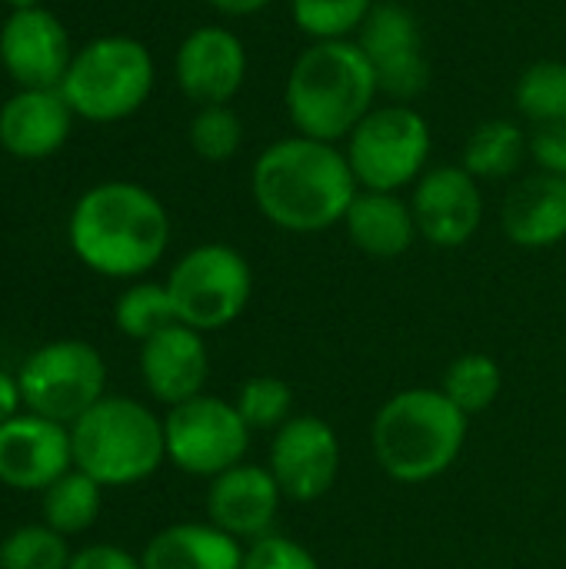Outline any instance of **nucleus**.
Returning <instances> with one entry per match:
<instances>
[{
  "mask_svg": "<svg viewBox=\"0 0 566 569\" xmlns=\"http://www.w3.org/2000/svg\"><path fill=\"white\" fill-rule=\"evenodd\" d=\"M360 183L340 143L290 133L264 147L250 167L257 213L284 233H324L344 223Z\"/></svg>",
  "mask_w": 566,
  "mask_h": 569,
  "instance_id": "nucleus-1",
  "label": "nucleus"
},
{
  "mask_svg": "<svg viewBox=\"0 0 566 569\" xmlns=\"http://www.w3.org/2000/svg\"><path fill=\"white\" fill-rule=\"evenodd\" d=\"M163 200L137 180H100L87 187L67 217L73 257L107 280H143L170 247Z\"/></svg>",
  "mask_w": 566,
  "mask_h": 569,
  "instance_id": "nucleus-2",
  "label": "nucleus"
},
{
  "mask_svg": "<svg viewBox=\"0 0 566 569\" xmlns=\"http://www.w3.org/2000/svg\"><path fill=\"white\" fill-rule=\"evenodd\" d=\"M377 70L357 40L307 43L284 80V110L294 133L344 143L377 107Z\"/></svg>",
  "mask_w": 566,
  "mask_h": 569,
  "instance_id": "nucleus-3",
  "label": "nucleus"
},
{
  "mask_svg": "<svg viewBox=\"0 0 566 569\" xmlns=\"http://www.w3.org/2000/svg\"><path fill=\"white\" fill-rule=\"evenodd\" d=\"M467 427L470 417L460 413L440 387H407L377 410L370 447L390 480L410 487L430 483L460 460Z\"/></svg>",
  "mask_w": 566,
  "mask_h": 569,
  "instance_id": "nucleus-4",
  "label": "nucleus"
},
{
  "mask_svg": "<svg viewBox=\"0 0 566 569\" xmlns=\"http://www.w3.org/2000/svg\"><path fill=\"white\" fill-rule=\"evenodd\" d=\"M73 467L103 490L137 487L167 460L163 417L133 397H103L70 427Z\"/></svg>",
  "mask_w": 566,
  "mask_h": 569,
  "instance_id": "nucleus-5",
  "label": "nucleus"
},
{
  "mask_svg": "<svg viewBox=\"0 0 566 569\" xmlns=\"http://www.w3.org/2000/svg\"><path fill=\"white\" fill-rule=\"evenodd\" d=\"M157 87V63L143 40L130 33H103L77 47L60 93L77 120L120 123L143 110Z\"/></svg>",
  "mask_w": 566,
  "mask_h": 569,
  "instance_id": "nucleus-6",
  "label": "nucleus"
},
{
  "mask_svg": "<svg viewBox=\"0 0 566 569\" xmlns=\"http://www.w3.org/2000/svg\"><path fill=\"white\" fill-rule=\"evenodd\" d=\"M360 190L404 193L430 170L434 130L414 103H377L344 140Z\"/></svg>",
  "mask_w": 566,
  "mask_h": 569,
  "instance_id": "nucleus-7",
  "label": "nucleus"
},
{
  "mask_svg": "<svg viewBox=\"0 0 566 569\" xmlns=\"http://www.w3.org/2000/svg\"><path fill=\"white\" fill-rule=\"evenodd\" d=\"M177 320L214 333L244 317L254 297V270L230 243H197L167 273Z\"/></svg>",
  "mask_w": 566,
  "mask_h": 569,
  "instance_id": "nucleus-8",
  "label": "nucleus"
},
{
  "mask_svg": "<svg viewBox=\"0 0 566 569\" xmlns=\"http://www.w3.org/2000/svg\"><path fill=\"white\" fill-rule=\"evenodd\" d=\"M23 410L73 427L107 397L103 353L87 340H50L27 353L17 370Z\"/></svg>",
  "mask_w": 566,
  "mask_h": 569,
  "instance_id": "nucleus-9",
  "label": "nucleus"
},
{
  "mask_svg": "<svg viewBox=\"0 0 566 569\" xmlns=\"http://www.w3.org/2000/svg\"><path fill=\"white\" fill-rule=\"evenodd\" d=\"M167 463L187 477L214 480L244 463L250 450V427L230 400L200 393L163 413Z\"/></svg>",
  "mask_w": 566,
  "mask_h": 569,
  "instance_id": "nucleus-10",
  "label": "nucleus"
},
{
  "mask_svg": "<svg viewBox=\"0 0 566 569\" xmlns=\"http://www.w3.org/2000/svg\"><path fill=\"white\" fill-rule=\"evenodd\" d=\"M377 70L380 97L414 103L430 87V60L424 53V30L410 7L377 0L360 33L354 37Z\"/></svg>",
  "mask_w": 566,
  "mask_h": 569,
  "instance_id": "nucleus-11",
  "label": "nucleus"
},
{
  "mask_svg": "<svg viewBox=\"0 0 566 569\" xmlns=\"http://www.w3.org/2000/svg\"><path fill=\"white\" fill-rule=\"evenodd\" d=\"M267 470L274 473L284 500L290 503L324 500L340 473L337 430L314 413H297L270 437Z\"/></svg>",
  "mask_w": 566,
  "mask_h": 569,
  "instance_id": "nucleus-12",
  "label": "nucleus"
},
{
  "mask_svg": "<svg viewBox=\"0 0 566 569\" xmlns=\"http://www.w3.org/2000/svg\"><path fill=\"white\" fill-rule=\"evenodd\" d=\"M247 43L227 23L193 27L173 53V80L197 107L230 103L247 83Z\"/></svg>",
  "mask_w": 566,
  "mask_h": 569,
  "instance_id": "nucleus-13",
  "label": "nucleus"
},
{
  "mask_svg": "<svg viewBox=\"0 0 566 569\" xmlns=\"http://www.w3.org/2000/svg\"><path fill=\"white\" fill-rule=\"evenodd\" d=\"M420 240L440 250L470 243L484 223V187L460 163L430 167L410 193Z\"/></svg>",
  "mask_w": 566,
  "mask_h": 569,
  "instance_id": "nucleus-14",
  "label": "nucleus"
},
{
  "mask_svg": "<svg viewBox=\"0 0 566 569\" xmlns=\"http://www.w3.org/2000/svg\"><path fill=\"white\" fill-rule=\"evenodd\" d=\"M77 47L50 7L7 10L0 23V67L13 87H60Z\"/></svg>",
  "mask_w": 566,
  "mask_h": 569,
  "instance_id": "nucleus-15",
  "label": "nucleus"
},
{
  "mask_svg": "<svg viewBox=\"0 0 566 569\" xmlns=\"http://www.w3.org/2000/svg\"><path fill=\"white\" fill-rule=\"evenodd\" d=\"M73 470L70 427L23 410L0 427V483L20 493H43Z\"/></svg>",
  "mask_w": 566,
  "mask_h": 569,
  "instance_id": "nucleus-16",
  "label": "nucleus"
},
{
  "mask_svg": "<svg viewBox=\"0 0 566 569\" xmlns=\"http://www.w3.org/2000/svg\"><path fill=\"white\" fill-rule=\"evenodd\" d=\"M284 493L267 470V463H237L227 473L214 477L207 487V520L240 543H254L274 533L277 510Z\"/></svg>",
  "mask_w": 566,
  "mask_h": 569,
  "instance_id": "nucleus-17",
  "label": "nucleus"
},
{
  "mask_svg": "<svg viewBox=\"0 0 566 569\" xmlns=\"http://www.w3.org/2000/svg\"><path fill=\"white\" fill-rule=\"evenodd\" d=\"M73 120L60 87H17L0 103V150L23 163L47 160L63 150Z\"/></svg>",
  "mask_w": 566,
  "mask_h": 569,
  "instance_id": "nucleus-18",
  "label": "nucleus"
},
{
  "mask_svg": "<svg viewBox=\"0 0 566 569\" xmlns=\"http://www.w3.org/2000/svg\"><path fill=\"white\" fill-rule=\"evenodd\" d=\"M210 377V353L200 330L187 323H170L140 343V380L147 393L170 407H180L203 393Z\"/></svg>",
  "mask_w": 566,
  "mask_h": 569,
  "instance_id": "nucleus-19",
  "label": "nucleus"
},
{
  "mask_svg": "<svg viewBox=\"0 0 566 569\" xmlns=\"http://www.w3.org/2000/svg\"><path fill=\"white\" fill-rule=\"evenodd\" d=\"M504 237L520 250H547L566 240V177L530 173L510 187L500 207Z\"/></svg>",
  "mask_w": 566,
  "mask_h": 569,
  "instance_id": "nucleus-20",
  "label": "nucleus"
},
{
  "mask_svg": "<svg viewBox=\"0 0 566 569\" xmlns=\"http://www.w3.org/2000/svg\"><path fill=\"white\" fill-rule=\"evenodd\" d=\"M344 230L350 243L374 260H397L420 240L410 200L387 190H360L344 217Z\"/></svg>",
  "mask_w": 566,
  "mask_h": 569,
  "instance_id": "nucleus-21",
  "label": "nucleus"
},
{
  "mask_svg": "<svg viewBox=\"0 0 566 569\" xmlns=\"http://www.w3.org/2000/svg\"><path fill=\"white\" fill-rule=\"evenodd\" d=\"M247 547L210 520L170 523L153 533L140 553L143 569H244Z\"/></svg>",
  "mask_w": 566,
  "mask_h": 569,
  "instance_id": "nucleus-22",
  "label": "nucleus"
},
{
  "mask_svg": "<svg viewBox=\"0 0 566 569\" xmlns=\"http://www.w3.org/2000/svg\"><path fill=\"white\" fill-rule=\"evenodd\" d=\"M527 157H530V137L520 130V123L494 117L470 130V137L464 140L460 167L474 173L480 183H487V180L514 177Z\"/></svg>",
  "mask_w": 566,
  "mask_h": 569,
  "instance_id": "nucleus-23",
  "label": "nucleus"
},
{
  "mask_svg": "<svg viewBox=\"0 0 566 569\" xmlns=\"http://www.w3.org/2000/svg\"><path fill=\"white\" fill-rule=\"evenodd\" d=\"M40 497H43L40 500L43 523L63 533L67 540L87 533L97 523L100 507H103V487L77 467L67 470L60 480H53Z\"/></svg>",
  "mask_w": 566,
  "mask_h": 569,
  "instance_id": "nucleus-24",
  "label": "nucleus"
},
{
  "mask_svg": "<svg viewBox=\"0 0 566 569\" xmlns=\"http://www.w3.org/2000/svg\"><path fill=\"white\" fill-rule=\"evenodd\" d=\"M170 323H180V320H177V310L163 280H130L113 303V327L127 340L143 343L153 333L167 330Z\"/></svg>",
  "mask_w": 566,
  "mask_h": 569,
  "instance_id": "nucleus-25",
  "label": "nucleus"
},
{
  "mask_svg": "<svg viewBox=\"0 0 566 569\" xmlns=\"http://www.w3.org/2000/svg\"><path fill=\"white\" fill-rule=\"evenodd\" d=\"M517 113L534 123H566V60H537L520 70L514 83Z\"/></svg>",
  "mask_w": 566,
  "mask_h": 569,
  "instance_id": "nucleus-26",
  "label": "nucleus"
},
{
  "mask_svg": "<svg viewBox=\"0 0 566 569\" xmlns=\"http://www.w3.org/2000/svg\"><path fill=\"white\" fill-rule=\"evenodd\" d=\"M440 390L460 413L477 417L497 403V397L504 390V370L487 353H464L444 370Z\"/></svg>",
  "mask_w": 566,
  "mask_h": 569,
  "instance_id": "nucleus-27",
  "label": "nucleus"
},
{
  "mask_svg": "<svg viewBox=\"0 0 566 569\" xmlns=\"http://www.w3.org/2000/svg\"><path fill=\"white\" fill-rule=\"evenodd\" d=\"M377 0H290L294 27L314 40H354Z\"/></svg>",
  "mask_w": 566,
  "mask_h": 569,
  "instance_id": "nucleus-28",
  "label": "nucleus"
},
{
  "mask_svg": "<svg viewBox=\"0 0 566 569\" xmlns=\"http://www.w3.org/2000/svg\"><path fill=\"white\" fill-rule=\"evenodd\" d=\"M234 407L244 417V423L250 427V433H277L287 420L297 417L294 387L284 377H270V373L244 380Z\"/></svg>",
  "mask_w": 566,
  "mask_h": 569,
  "instance_id": "nucleus-29",
  "label": "nucleus"
},
{
  "mask_svg": "<svg viewBox=\"0 0 566 569\" xmlns=\"http://www.w3.org/2000/svg\"><path fill=\"white\" fill-rule=\"evenodd\" d=\"M187 140L203 163H227L244 147V120L230 103L197 107L187 127Z\"/></svg>",
  "mask_w": 566,
  "mask_h": 569,
  "instance_id": "nucleus-30",
  "label": "nucleus"
},
{
  "mask_svg": "<svg viewBox=\"0 0 566 569\" xmlns=\"http://www.w3.org/2000/svg\"><path fill=\"white\" fill-rule=\"evenodd\" d=\"M70 557L73 550L67 537L50 530L47 523L20 527L0 543V569H67Z\"/></svg>",
  "mask_w": 566,
  "mask_h": 569,
  "instance_id": "nucleus-31",
  "label": "nucleus"
},
{
  "mask_svg": "<svg viewBox=\"0 0 566 569\" xmlns=\"http://www.w3.org/2000/svg\"><path fill=\"white\" fill-rule=\"evenodd\" d=\"M244 569H320V563L304 543H297L284 533H267V537L247 543Z\"/></svg>",
  "mask_w": 566,
  "mask_h": 569,
  "instance_id": "nucleus-32",
  "label": "nucleus"
},
{
  "mask_svg": "<svg viewBox=\"0 0 566 569\" xmlns=\"http://www.w3.org/2000/svg\"><path fill=\"white\" fill-rule=\"evenodd\" d=\"M530 160L540 173L566 177V123L534 127L530 133Z\"/></svg>",
  "mask_w": 566,
  "mask_h": 569,
  "instance_id": "nucleus-33",
  "label": "nucleus"
},
{
  "mask_svg": "<svg viewBox=\"0 0 566 569\" xmlns=\"http://www.w3.org/2000/svg\"><path fill=\"white\" fill-rule=\"evenodd\" d=\"M67 569H143L140 557H133L130 550L117 547V543H90L83 550H77L70 557Z\"/></svg>",
  "mask_w": 566,
  "mask_h": 569,
  "instance_id": "nucleus-34",
  "label": "nucleus"
},
{
  "mask_svg": "<svg viewBox=\"0 0 566 569\" xmlns=\"http://www.w3.org/2000/svg\"><path fill=\"white\" fill-rule=\"evenodd\" d=\"M20 413H23V397H20L17 373L0 370V427H7Z\"/></svg>",
  "mask_w": 566,
  "mask_h": 569,
  "instance_id": "nucleus-35",
  "label": "nucleus"
},
{
  "mask_svg": "<svg viewBox=\"0 0 566 569\" xmlns=\"http://www.w3.org/2000/svg\"><path fill=\"white\" fill-rule=\"evenodd\" d=\"M274 0H207L210 10H217L227 20H244V17H257L260 10H267Z\"/></svg>",
  "mask_w": 566,
  "mask_h": 569,
  "instance_id": "nucleus-36",
  "label": "nucleus"
},
{
  "mask_svg": "<svg viewBox=\"0 0 566 569\" xmlns=\"http://www.w3.org/2000/svg\"><path fill=\"white\" fill-rule=\"evenodd\" d=\"M7 10H30V7H43V0H0Z\"/></svg>",
  "mask_w": 566,
  "mask_h": 569,
  "instance_id": "nucleus-37",
  "label": "nucleus"
},
{
  "mask_svg": "<svg viewBox=\"0 0 566 569\" xmlns=\"http://www.w3.org/2000/svg\"><path fill=\"white\" fill-rule=\"evenodd\" d=\"M0 543H3V537H0Z\"/></svg>",
  "mask_w": 566,
  "mask_h": 569,
  "instance_id": "nucleus-38",
  "label": "nucleus"
}]
</instances>
